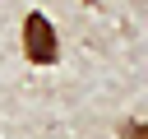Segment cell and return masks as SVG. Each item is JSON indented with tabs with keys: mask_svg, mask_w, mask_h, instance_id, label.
Returning a JSON list of instances; mask_svg holds the SVG:
<instances>
[{
	"mask_svg": "<svg viewBox=\"0 0 148 139\" xmlns=\"http://www.w3.org/2000/svg\"><path fill=\"white\" fill-rule=\"evenodd\" d=\"M120 139H148L143 120H125V125H120Z\"/></svg>",
	"mask_w": 148,
	"mask_h": 139,
	"instance_id": "7a4b0ae2",
	"label": "cell"
},
{
	"mask_svg": "<svg viewBox=\"0 0 148 139\" xmlns=\"http://www.w3.org/2000/svg\"><path fill=\"white\" fill-rule=\"evenodd\" d=\"M23 56L32 65H56V56H60V37H56V28L42 9H32L23 19Z\"/></svg>",
	"mask_w": 148,
	"mask_h": 139,
	"instance_id": "6da1fadb",
	"label": "cell"
}]
</instances>
